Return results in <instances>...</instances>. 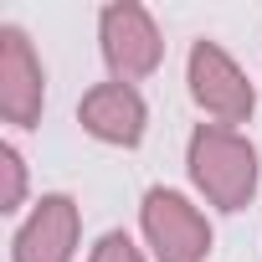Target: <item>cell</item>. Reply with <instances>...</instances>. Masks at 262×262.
Returning <instances> with one entry per match:
<instances>
[{
  "mask_svg": "<svg viewBox=\"0 0 262 262\" xmlns=\"http://www.w3.org/2000/svg\"><path fill=\"white\" fill-rule=\"evenodd\" d=\"M185 180L195 190V201L206 211L236 216L257 201L262 185V155L242 128H221V123H195L185 139Z\"/></svg>",
  "mask_w": 262,
  "mask_h": 262,
  "instance_id": "1",
  "label": "cell"
},
{
  "mask_svg": "<svg viewBox=\"0 0 262 262\" xmlns=\"http://www.w3.org/2000/svg\"><path fill=\"white\" fill-rule=\"evenodd\" d=\"M139 242L149 247V262H206L216 231L195 195L175 185H149L139 195Z\"/></svg>",
  "mask_w": 262,
  "mask_h": 262,
  "instance_id": "2",
  "label": "cell"
},
{
  "mask_svg": "<svg viewBox=\"0 0 262 262\" xmlns=\"http://www.w3.org/2000/svg\"><path fill=\"white\" fill-rule=\"evenodd\" d=\"M185 88H190V103L201 108L206 123H221V128H242L252 123L257 113V82L247 77V67L211 36L190 41L185 52Z\"/></svg>",
  "mask_w": 262,
  "mask_h": 262,
  "instance_id": "3",
  "label": "cell"
},
{
  "mask_svg": "<svg viewBox=\"0 0 262 262\" xmlns=\"http://www.w3.org/2000/svg\"><path fill=\"white\" fill-rule=\"evenodd\" d=\"M98 57L113 82H144L165 62V31L139 0H108L98 11Z\"/></svg>",
  "mask_w": 262,
  "mask_h": 262,
  "instance_id": "4",
  "label": "cell"
},
{
  "mask_svg": "<svg viewBox=\"0 0 262 262\" xmlns=\"http://www.w3.org/2000/svg\"><path fill=\"white\" fill-rule=\"evenodd\" d=\"M82 252V206L67 190H47L11 236V262H77Z\"/></svg>",
  "mask_w": 262,
  "mask_h": 262,
  "instance_id": "5",
  "label": "cell"
},
{
  "mask_svg": "<svg viewBox=\"0 0 262 262\" xmlns=\"http://www.w3.org/2000/svg\"><path fill=\"white\" fill-rule=\"evenodd\" d=\"M47 113V67L21 26H0V118L16 134L36 128Z\"/></svg>",
  "mask_w": 262,
  "mask_h": 262,
  "instance_id": "6",
  "label": "cell"
},
{
  "mask_svg": "<svg viewBox=\"0 0 262 262\" xmlns=\"http://www.w3.org/2000/svg\"><path fill=\"white\" fill-rule=\"evenodd\" d=\"M77 123H82L88 139H98L108 149H139L149 134V103L134 82L103 77L77 98Z\"/></svg>",
  "mask_w": 262,
  "mask_h": 262,
  "instance_id": "7",
  "label": "cell"
},
{
  "mask_svg": "<svg viewBox=\"0 0 262 262\" xmlns=\"http://www.w3.org/2000/svg\"><path fill=\"white\" fill-rule=\"evenodd\" d=\"M36 201H31V170H26V155L16 139H0V211L6 216H26Z\"/></svg>",
  "mask_w": 262,
  "mask_h": 262,
  "instance_id": "8",
  "label": "cell"
},
{
  "mask_svg": "<svg viewBox=\"0 0 262 262\" xmlns=\"http://www.w3.org/2000/svg\"><path fill=\"white\" fill-rule=\"evenodd\" d=\"M82 262H149V252H144V242H134L128 231H103L88 247Z\"/></svg>",
  "mask_w": 262,
  "mask_h": 262,
  "instance_id": "9",
  "label": "cell"
}]
</instances>
